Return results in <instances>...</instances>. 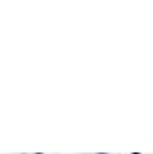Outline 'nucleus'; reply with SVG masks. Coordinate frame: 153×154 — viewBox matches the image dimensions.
Wrapping results in <instances>:
<instances>
[]
</instances>
